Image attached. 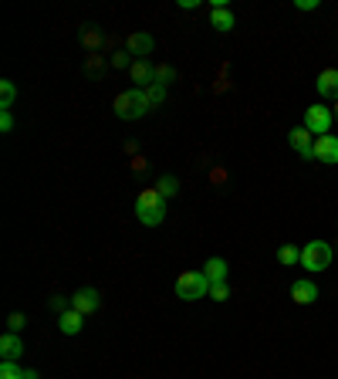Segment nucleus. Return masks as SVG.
Wrapping results in <instances>:
<instances>
[{
  "mask_svg": "<svg viewBox=\"0 0 338 379\" xmlns=\"http://www.w3.org/2000/svg\"><path fill=\"white\" fill-rule=\"evenodd\" d=\"M135 217H139V223H146V227H159V223L166 221V196L156 187L142 190L135 196Z\"/></svg>",
  "mask_w": 338,
  "mask_h": 379,
  "instance_id": "nucleus-1",
  "label": "nucleus"
},
{
  "mask_svg": "<svg viewBox=\"0 0 338 379\" xmlns=\"http://www.w3.org/2000/svg\"><path fill=\"white\" fill-rule=\"evenodd\" d=\"M112 109H115V115L125 119V122H135V119H142L153 105H149V98L142 89H129V92H119L115 95V102H112Z\"/></svg>",
  "mask_w": 338,
  "mask_h": 379,
  "instance_id": "nucleus-2",
  "label": "nucleus"
},
{
  "mask_svg": "<svg viewBox=\"0 0 338 379\" xmlns=\"http://www.w3.org/2000/svg\"><path fill=\"white\" fill-rule=\"evenodd\" d=\"M207 295H210V278L203 271H183L176 278V298L196 302V298H207Z\"/></svg>",
  "mask_w": 338,
  "mask_h": 379,
  "instance_id": "nucleus-3",
  "label": "nucleus"
},
{
  "mask_svg": "<svg viewBox=\"0 0 338 379\" xmlns=\"http://www.w3.org/2000/svg\"><path fill=\"white\" fill-rule=\"evenodd\" d=\"M332 257H335V251H332L328 241H308L301 248V268L305 271H325L332 264Z\"/></svg>",
  "mask_w": 338,
  "mask_h": 379,
  "instance_id": "nucleus-4",
  "label": "nucleus"
},
{
  "mask_svg": "<svg viewBox=\"0 0 338 379\" xmlns=\"http://www.w3.org/2000/svg\"><path fill=\"white\" fill-rule=\"evenodd\" d=\"M332 122H335V115H332L328 105H311V109H305V129L314 139H318V136H328Z\"/></svg>",
  "mask_w": 338,
  "mask_h": 379,
  "instance_id": "nucleus-5",
  "label": "nucleus"
},
{
  "mask_svg": "<svg viewBox=\"0 0 338 379\" xmlns=\"http://www.w3.org/2000/svg\"><path fill=\"white\" fill-rule=\"evenodd\" d=\"M71 308H75V312H82V315L98 312V308H102V291H98V288H82V291H75Z\"/></svg>",
  "mask_w": 338,
  "mask_h": 379,
  "instance_id": "nucleus-6",
  "label": "nucleus"
},
{
  "mask_svg": "<svg viewBox=\"0 0 338 379\" xmlns=\"http://www.w3.org/2000/svg\"><path fill=\"white\" fill-rule=\"evenodd\" d=\"M129 78L135 82V89H149V85H156V64L149 62V58L132 62V68H129Z\"/></svg>",
  "mask_w": 338,
  "mask_h": 379,
  "instance_id": "nucleus-7",
  "label": "nucleus"
},
{
  "mask_svg": "<svg viewBox=\"0 0 338 379\" xmlns=\"http://www.w3.org/2000/svg\"><path fill=\"white\" fill-rule=\"evenodd\" d=\"M288 142H291V149H294L298 156L314 159V136H311V132H308L305 126L291 129V136H288Z\"/></svg>",
  "mask_w": 338,
  "mask_h": 379,
  "instance_id": "nucleus-8",
  "label": "nucleus"
},
{
  "mask_svg": "<svg viewBox=\"0 0 338 379\" xmlns=\"http://www.w3.org/2000/svg\"><path fill=\"white\" fill-rule=\"evenodd\" d=\"M314 159L335 166L338 163V136H318V139H314Z\"/></svg>",
  "mask_w": 338,
  "mask_h": 379,
  "instance_id": "nucleus-9",
  "label": "nucleus"
},
{
  "mask_svg": "<svg viewBox=\"0 0 338 379\" xmlns=\"http://www.w3.org/2000/svg\"><path fill=\"white\" fill-rule=\"evenodd\" d=\"M153 48H156L153 34H146V31H132L129 37H125V51H129V55L146 58V55H153Z\"/></svg>",
  "mask_w": 338,
  "mask_h": 379,
  "instance_id": "nucleus-10",
  "label": "nucleus"
},
{
  "mask_svg": "<svg viewBox=\"0 0 338 379\" xmlns=\"http://www.w3.org/2000/svg\"><path fill=\"white\" fill-rule=\"evenodd\" d=\"M21 355H24V342H21V335L3 332V335H0V359H3V362H17Z\"/></svg>",
  "mask_w": 338,
  "mask_h": 379,
  "instance_id": "nucleus-11",
  "label": "nucleus"
},
{
  "mask_svg": "<svg viewBox=\"0 0 338 379\" xmlns=\"http://www.w3.org/2000/svg\"><path fill=\"white\" fill-rule=\"evenodd\" d=\"M291 302H298V305H311V302H318V284L301 278V281L291 284Z\"/></svg>",
  "mask_w": 338,
  "mask_h": 379,
  "instance_id": "nucleus-12",
  "label": "nucleus"
},
{
  "mask_svg": "<svg viewBox=\"0 0 338 379\" xmlns=\"http://www.w3.org/2000/svg\"><path fill=\"white\" fill-rule=\"evenodd\" d=\"M234 24H237V17H234L230 7H210V28L227 34V31H234Z\"/></svg>",
  "mask_w": 338,
  "mask_h": 379,
  "instance_id": "nucleus-13",
  "label": "nucleus"
},
{
  "mask_svg": "<svg viewBox=\"0 0 338 379\" xmlns=\"http://www.w3.org/2000/svg\"><path fill=\"white\" fill-rule=\"evenodd\" d=\"M318 95H325V98H335L338 102V68H325L321 75H318Z\"/></svg>",
  "mask_w": 338,
  "mask_h": 379,
  "instance_id": "nucleus-14",
  "label": "nucleus"
},
{
  "mask_svg": "<svg viewBox=\"0 0 338 379\" xmlns=\"http://www.w3.org/2000/svg\"><path fill=\"white\" fill-rule=\"evenodd\" d=\"M58 329H62V335H78V332L85 329V315L71 308V312L58 315Z\"/></svg>",
  "mask_w": 338,
  "mask_h": 379,
  "instance_id": "nucleus-15",
  "label": "nucleus"
},
{
  "mask_svg": "<svg viewBox=\"0 0 338 379\" xmlns=\"http://www.w3.org/2000/svg\"><path fill=\"white\" fill-rule=\"evenodd\" d=\"M203 275L210 278V284H214V281H227V261H223V257H210V261L203 264Z\"/></svg>",
  "mask_w": 338,
  "mask_h": 379,
  "instance_id": "nucleus-16",
  "label": "nucleus"
},
{
  "mask_svg": "<svg viewBox=\"0 0 338 379\" xmlns=\"http://www.w3.org/2000/svg\"><path fill=\"white\" fill-rule=\"evenodd\" d=\"M14 98H17V85H14L10 78H3V82H0V109H10Z\"/></svg>",
  "mask_w": 338,
  "mask_h": 379,
  "instance_id": "nucleus-17",
  "label": "nucleus"
},
{
  "mask_svg": "<svg viewBox=\"0 0 338 379\" xmlns=\"http://www.w3.org/2000/svg\"><path fill=\"white\" fill-rule=\"evenodd\" d=\"M277 261H281L284 268H294V264H301V251L291 248V244H284V248L277 251Z\"/></svg>",
  "mask_w": 338,
  "mask_h": 379,
  "instance_id": "nucleus-18",
  "label": "nucleus"
},
{
  "mask_svg": "<svg viewBox=\"0 0 338 379\" xmlns=\"http://www.w3.org/2000/svg\"><path fill=\"white\" fill-rule=\"evenodd\" d=\"M173 78H176V71H173L169 64H156V85L169 89V85H173Z\"/></svg>",
  "mask_w": 338,
  "mask_h": 379,
  "instance_id": "nucleus-19",
  "label": "nucleus"
},
{
  "mask_svg": "<svg viewBox=\"0 0 338 379\" xmlns=\"http://www.w3.org/2000/svg\"><path fill=\"white\" fill-rule=\"evenodd\" d=\"M156 190H159L162 196H176V193H180V180H176V176H162V180L156 183Z\"/></svg>",
  "mask_w": 338,
  "mask_h": 379,
  "instance_id": "nucleus-20",
  "label": "nucleus"
},
{
  "mask_svg": "<svg viewBox=\"0 0 338 379\" xmlns=\"http://www.w3.org/2000/svg\"><path fill=\"white\" fill-rule=\"evenodd\" d=\"M0 379H24L17 362H0Z\"/></svg>",
  "mask_w": 338,
  "mask_h": 379,
  "instance_id": "nucleus-21",
  "label": "nucleus"
},
{
  "mask_svg": "<svg viewBox=\"0 0 338 379\" xmlns=\"http://www.w3.org/2000/svg\"><path fill=\"white\" fill-rule=\"evenodd\" d=\"M142 92H146V98H149V105H162V98H166V89H162V85H149V89H142Z\"/></svg>",
  "mask_w": 338,
  "mask_h": 379,
  "instance_id": "nucleus-22",
  "label": "nucleus"
},
{
  "mask_svg": "<svg viewBox=\"0 0 338 379\" xmlns=\"http://www.w3.org/2000/svg\"><path fill=\"white\" fill-rule=\"evenodd\" d=\"M24 325H28V318L21 315V312H14V315L7 318V332H14V335H21V332H24Z\"/></svg>",
  "mask_w": 338,
  "mask_h": 379,
  "instance_id": "nucleus-23",
  "label": "nucleus"
},
{
  "mask_svg": "<svg viewBox=\"0 0 338 379\" xmlns=\"http://www.w3.org/2000/svg\"><path fill=\"white\" fill-rule=\"evenodd\" d=\"M210 298H214V302H227V298H230L227 281H214V284H210Z\"/></svg>",
  "mask_w": 338,
  "mask_h": 379,
  "instance_id": "nucleus-24",
  "label": "nucleus"
},
{
  "mask_svg": "<svg viewBox=\"0 0 338 379\" xmlns=\"http://www.w3.org/2000/svg\"><path fill=\"white\" fill-rule=\"evenodd\" d=\"M48 305H51V312H58V315L71 312V298H64V295H55V298H51Z\"/></svg>",
  "mask_w": 338,
  "mask_h": 379,
  "instance_id": "nucleus-25",
  "label": "nucleus"
},
{
  "mask_svg": "<svg viewBox=\"0 0 338 379\" xmlns=\"http://www.w3.org/2000/svg\"><path fill=\"white\" fill-rule=\"evenodd\" d=\"M82 41H85V48H88V51L102 48V34H98V31H85V37H82Z\"/></svg>",
  "mask_w": 338,
  "mask_h": 379,
  "instance_id": "nucleus-26",
  "label": "nucleus"
},
{
  "mask_svg": "<svg viewBox=\"0 0 338 379\" xmlns=\"http://www.w3.org/2000/svg\"><path fill=\"white\" fill-rule=\"evenodd\" d=\"M0 129H3V132L14 129V112H10V109H0Z\"/></svg>",
  "mask_w": 338,
  "mask_h": 379,
  "instance_id": "nucleus-27",
  "label": "nucleus"
},
{
  "mask_svg": "<svg viewBox=\"0 0 338 379\" xmlns=\"http://www.w3.org/2000/svg\"><path fill=\"white\" fill-rule=\"evenodd\" d=\"M105 68V58L102 55H88V75H98Z\"/></svg>",
  "mask_w": 338,
  "mask_h": 379,
  "instance_id": "nucleus-28",
  "label": "nucleus"
},
{
  "mask_svg": "<svg viewBox=\"0 0 338 379\" xmlns=\"http://www.w3.org/2000/svg\"><path fill=\"white\" fill-rule=\"evenodd\" d=\"M112 64H115V68H132V64H129V51H115V55H112Z\"/></svg>",
  "mask_w": 338,
  "mask_h": 379,
  "instance_id": "nucleus-29",
  "label": "nucleus"
},
{
  "mask_svg": "<svg viewBox=\"0 0 338 379\" xmlns=\"http://www.w3.org/2000/svg\"><path fill=\"white\" fill-rule=\"evenodd\" d=\"M294 7H298V10H314V7H318V3H314V0H298V3H294Z\"/></svg>",
  "mask_w": 338,
  "mask_h": 379,
  "instance_id": "nucleus-30",
  "label": "nucleus"
},
{
  "mask_svg": "<svg viewBox=\"0 0 338 379\" xmlns=\"http://www.w3.org/2000/svg\"><path fill=\"white\" fill-rule=\"evenodd\" d=\"M132 169H135V173H142V169H146V159L135 156V159H132Z\"/></svg>",
  "mask_w": 338,
  "mask_h": 379,
  "instance_id": "nucleus-31",
  "label": "nucleus"
},
{
  "mask_svg": "<svg viewBox=\"0 0 338 379\" xmlns=\"http://www.w3.org/2000/svg\"><path fill=\"white\" fill-rule=\"evenodd\" d=\"M180 7H183V10H196L200 3H196V0H180Z\"/></svg>",
  "mask_w": 338,
  "mask_h": 379,
  "instance_id": "nucleus-32",
  "label": "nucleus"
},
{
  "mask_svg": "<svg viewBox=\"0 0 338 379\" xmlns=\"http://www.w3.org/2000/svg\"><path fill=\"white\" fill-rule=\"evenodd\" d=\"M24 379H37V373H34V369H24Z\"/></svg>",
  "mask_w": 338,
  "mask_h": 379,
  "instance_id": "nucleus-33",
  "label": "nucleus"
},
{
  "mask_svg": "<svg viewBox=\"0 0 338 379\" xmlns=\"http://www.w3.org/2000/svg\"><path fill=\"white\" fill-rule=\"evenodd\" d=\"M332 115H335V119H338V102H335V105H332Z\"/></svg>",
  "mask_w": 338,
  "mask_h": 379,
  "instance_id": "nucleus-34",
  "label": "nucleus"
}]
</instances>
